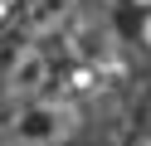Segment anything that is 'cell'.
Wrapping results in <instances>:
<instances>
[{
    "mask_svg": "<svg viewBox=\"0 0 151 146\" xmlns=\"http://www.w3.org/2000/svg\"><path fill=\"white\" fill-rule=\"evenodd\" d=\"M127 146H151V93L137 102V112H132V141Z\"/></svg>",
    "mask_w": 151,
    "mask_h": 146,
    "instance_id": "7a4b0ae2",
    "label": "cell"
},
{
    "mask_svg": "<svg viewBox=\"0 0 151 146\" xmlns=\"http://www.w3.org/2000/svg\"><path fill=\"white\" fill-rule=\"evenodd\" d=\"M88 122H93V102L63 83L49 97L0 112V146H78L88 136Z\"/></svg>",
    "mask_w": 151,
    "mask_h": 146,
    "instance_id": "6da1fadb",
    "label": "cell"
},
{
    "mask_svg": "<svg viewBox=\"0 0 151 146\" xmlns=\"http://www.w3.org/2000/svg\"><path fill=\"white\" fill-rule=\"evenodd\" d=\"M78 146H98V141H78Z\"/></svg>",
    "mask_w": 151,
    "mask_h": 146,
    "instance_id": "3957f363",
    "label": "cell"
}]
</instances>
